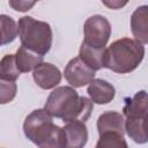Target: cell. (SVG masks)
Returning <instances> with one entry per match:
<instances>
[{
    "label": "cell",
    "instance_id": "obj_21",
    "mask_svg": "<svg viewBox=\"0 0 148 148\" xmlns=\"http://www.w3.org/2000/svg\"><path fill=\"white\" fill-rule=\"evenodd\" d=\"M103 3L105 6L112 8V9H118V8L123 7V6H125L126 5V1H124V2H120V1H104Z\"/></svg>",
    "mask_w": 148,
    "mask_h": 148
},
{
    "label": "cell",
    "instance_id": "obj_2",
    "mask_svg": "<svg viewBox=\"0 0 148 148\" xmlns=\"http://www.w3.org/2000/svg\"><path fill=\"white\" fill-rule=\"evenodd\" d=\"M24 135L39 148H65L62 127L54 125L52 116L45 109L29 113L23 123Z\"/></svg>",
    "mask_w": 148,
    "mask_h": 148
},
{
    "label": "cell",
    "instance_id": "obj_9",
    "mask_svg": "<svg viewBox=\"0 0 148 148\" xmlns=\"http://www.w3.org/2000/svg\"><path fill=\"white\" fill-rule=\"evenodd\" d=\"M87 92L89 95V99L96 104H108L110 103L116 95L114 87L105 80L94 79L89 84Z\"/></svg>",
    "mask_w": 148,
    "mask_h": 148
},
{
    "label": "cell",
    "instance_id": "obj_10",
    "mask_svg": "<svg viewBox=\"0 0 148 148\" xmlns=\"http://www.w3.org/2000/svg\"><path fill=\"white\" fill-rule=\"evenodd\" d=\"M131 29L135 40L146 45L148 43V6L138 7L131 16Z\"/></svg>",
    "mask_w": 148,
    "mask_h": 148
},
{
    "label": "cell",
    "instance_id": "obj_17",
    "mask_svg": "<svg viewBox=\"0 0 148 148\" xmlns=\"http://www.w3.org/2000/svg\"><path fill=\"white\" fill-rule=\"evenodd\" d=\"M20 71L17 69L14 54H6L0 60V79L6 81L15 82L20 76Z\"/></svg>",
    "mask_w": 148,
    "mask_h": 148
},
{
    "label": "cell",
    "instance_id": "obj_14",
    "mask_svg": "<svg viewBox=\"0 0 148 148\" xmlns=\"http://www.w3.org/2000/svg\"><path fill=\"white\" fill-rule=\"evenodd\" d=\"M15 56V62L20 73H28L34 71L39 64L43 62V57L21 46L17 49Z\"/></svg>",
    "mask_w": 148,
    "mask_h": 148
},
{
    "label": "cell",
    "instance_id": "obj_20",
    "mask_svg": "<svg viewBox=\"0 0 148 148\" xmlns=\"http://www.w3.org/2000/svg\"><path fill=\"white\" fill-rule=\"evenodd\" d=\"M9 6L17 12H28L36 5V1H25V0H9Z\"/></svg>",
    "mask_w": 148,
    "mask_h": 148
},
{
    "label": "cell",
    "instance_id": "obj_4",
    "mask_svg": "<svg viewBox=\"0 0 148 148\" xmlns=\"http://www.w3.org/2000/svg\"><path fill=\"white\" fill-rule=\"evenodd\" d=\"M17 35L23 47L44 57L52 46V29L44 21L23 16L17 23Z\"/></svg>",
    "mask_w": 148,
    "mask_h": 148
},
{
    "label": "cell",
    "instance_id": "obj_19",
    "mask_svg": "<svg viewBox=\"0 0 148 148\" xmlns=\"http://www.w3.org/2000/svg\"><path fill=\"white\" fill-rule=\"evenodd\" d=\"M17 92V86L15 82L0 79V104H7L12 102Z\"/></svg>",
    "mask_w": 148,
    "mask_h": 148
},
{
    "label": "cell",
    "instance_id": "obj_3",
    "mask_svg": "<svg viewBox=\"0 0 148 148\" xmlns=\"http://www.w3.org/2000/svg\"><path fill=\"white\" fill-rule=\"evenodd\" d=\"M145 45L132 38H120L105 49L104 67L114 73L133 72L143 60Z\"/></svg>",
    "mask_w": 148,
    "mask_h": 148
},
{
    "label": "cell",
    "instance_id": "obj_8",
    "mask_svg": "<svg viewBox=\"0 0 148 148\" xmlns=\"http://www.w3.org/2000/svg\"><path fill=\"white\" fill-rule=\"evenodd\" d=\"M65 148H83L88 141V130L84 123H67L64 127Z\"/></svg>",
    "mask_w": 148,
    "mask_h": 148
},
{
    "label": "cell",
    "instance_id": "obj_1",
    "mask_svg": "<svg viewBox=\"0 0 148 148\" xmlns=\"http://www.w3.org/2000/svg\"><path fill=\"white\" fill-rule=\"evenodd\" d=\"M44 109L49 114L62 119L64 123H86L94 109V103L67 86L58 87L49 95Z\"/></svg>",
    "mask_w": 148,
    "mask_h": 148
},
{
    "label": "cell",
    "instance_id": "obj_18",
    "mask_svg": "<svg viewBox=\"0 0 148 148\" xmlns=\"http://www.w3.org/2000/svg\"><path fill=\"white\" fill-rule=\"evenodd\" d=\"M95 148H128V146L124 135L118 133H104L99 135Z\"/></svg>",
    "mask_w": 148,
    "mask_h": 148
},
{
    "label": "cell",
    "instance_id": "obj_11",
    "mask_svg": "<svg viewBox=\"0 0 148 148\" xmlns=\"http://www.w3.org/2000/svg\"><path fill=\"white\" fill-rule=\"evenodd\" d=\"M98 134L104 133H118L124 135L125 133V120L123 114L116 111H108L102 113L97 119Z\"/></svg>",
    "mask_w": 148,
    "mask_h": 148
},
{
    "label": "cell",
    "instance_id": "obj_5",
    "mask_svg": "<svg viewBox=\"0 0 148 148\" xmlns=\"http://www.w3.org/2000/svg\"><path fill=\"white\" fill-rule=\"evenodd\" d=\"M84 43L95 49H104L111 36V24L106 17L102 15H92L88 17L83 25Z\"/></svg>",
    "mask_w": 148,
    "mask_h": 148
},
{
    "label": "cell",
    "instance_id": "obj_6",
    "mask_svg": "<svg viewBox=\"0 0 148 148\" xmlns=\"http://www.w3.org/2000/svg\"><path fill=\"white\" fill-rule=\"evenodd\" d=\"M64 75L72 88H81L89 84L95 79V71L88 67L79 57H75L66 65Z\"/></svg>",
    "mask_w": 148,
    "mask_h": 148
},
{
    "label": "cell",
    "instance_id": "obj_7",
    "mask_svg": "<svg viewBox=\"0 0 148 148\" xmlns=\"http://www.w3.org/2000/svg\"><path fill=\"white\" fill-rule=\"evenodd\" d=\"M34 81L42 89H53L61 81L60 69L50 62H42L32 71Z\"/></svg>",
    "mask_w": 148,
    "mask_h": 148
},
{
    "label": "cell",
    "instance_id": "obj_15",
    "mask_svg": "<svg viewBox=\"0 0 148 148\" xmlns=\"http://www.w3.org/2000/svg\"><path fill=\"white\" fill-rule=\"evenodd\" d=\"M125 132L136 143L142 145L147 142L146 133V117L145 118H127L125 121Z\"/></svg>",
    "mask_w": 148,
    "mask_h": 148
},
{
    "label": "cell",
    "instance_id": "obj_12",
    "mask_svg": "<svg viewBox=\"0 0 148 148\" xmlns=\"http://www.w3.org/2000/svg\"><path fill=\"white\" fill-rule=\"evenodd\" d=\"M123 112L126 118H145L147 116L146 90H140L133 97L127 98Z\"/></svg>",
    "mask_w": 148,
    "mask_h": 148
},
{
    "label": "cell",
    "instance_id": "obj_13",
    "mask_svg": "<svg viewBox=\"0 0 148 148\" xmlns=\"http://www.w3.org/2000/svg\"><path fill=\"white\" fill-rule=\"evenodd\" d=\"M79 58L92 71H98L104 67V58H105V47L104 49H95L86 45L84 43L80 46Z\"/></svg>",
    "mask_w": 148,
    "mask_h": 148
},
{
    "label": "cell",
    "instance_id": "obj_16",
    "mask_svg": "<svg viewBox=\"0 0 148 148\" xmlns=\"http://www.w3.org/2000/svg\"><path fill=\"white\" fill-rule=\"evenodd\" d=\"M17 36V24L8 15H0V46L12 43Z\"/></svg>",
    "mask_w": 148,
    "mask_h": 148
}]
</instances>
